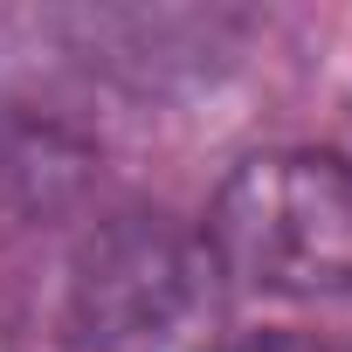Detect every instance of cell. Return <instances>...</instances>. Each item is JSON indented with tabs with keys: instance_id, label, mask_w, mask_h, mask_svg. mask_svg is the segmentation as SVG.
<instances>
[{
	"instance_id": "6da1fadb",
	"label": "cell",
	"mask_w": 352,
	"mask_h": 352,
	"mask_svg": "<svg viewBox=\"0 0 352 352\" xmlns=\"http://www.w3.org/2000/svg\"><path fill=\"white\" fill-rule=\"evenodd\" d=\"M221 263L159 214L97 228L69 263L63 331L76 352H221Z\"/></svg>"
},
{
	"instance_id": "7a4b0ae2",
	"label": "cell",
	"mask_w": 352,
	"mask_h": 352,
	"mask_svg": "<svg viewBox=\"0 0 352 352\" xmlns=\"http://www.w3.org/2000/svg\"><path fill=\"white\" fill-rule=\"evenodd\" d=\"M208 256L221 276L270 297H345L352 290V166L338 152H256L214 208Z\"/></svg>"
},
{
	"instance_id": "3957f363",
	"label": "cell",
	"mask_w": 352,
	"mask_h": 352,
	"mask_svg": "<svg viewBox=\"0 0 352 352\" xmlns=\"http://www.w3.org/2000/svg\"><path fill=\"white\" fill-rule=\"evenodd\" d=\"M228 352H338V345L304 338V331H256V338H235Z\"/></svg>"
}]
</instances>
